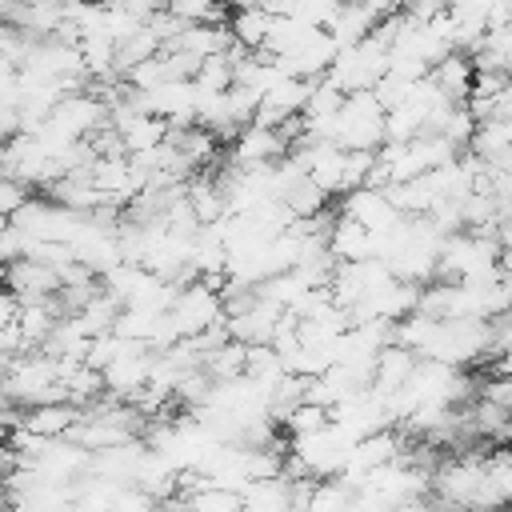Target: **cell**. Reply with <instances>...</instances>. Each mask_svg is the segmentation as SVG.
I'll return each instance as SVG.
<instances>
[{"label": "cell", "mask_w": 512, "mask_h": 512, "mask_svg": "<svg viewBox=\"0 0 512 512\" xmlns=\"http://www.w3.org/2000/svg\"><path fill=\"white\" fill-rule=\"evenodd\" d=\"M192 84H196L200 92H224V88H232V60H228L224 52L204 56V60L196 64V72H192Z\"/></svg>", "instance_id": "21"}, {"label": "cell", "mask_w": 512, "mask_h": 512, "mask_svg": "<svg viewBox=\"0 0 512 512\" xmlns=\"http://www.w3.org/2000/svg\"><path fill=\"white\" fill-rule=\"evenodd\" d=\"M340 8V0H296L292 16H300L308 28H324L332 20V12Z\"/></svg>", "instance_id": "25"}, {"label": "cell", "mask_w": 512, "mask_h": 512, "mask_svg": "<svg viewBox=\"0 0 512 512\" xmlns=\"http://www.w3.org/2000/svg\"><path fill=\"white\" fill-rule=\"evenodd\" d=\"M260 8H264L268 16H292L296 0H260Z\"/></svg>", "instance_id": "29"}, {"label": "cell", "mask_w": 512, "mask_h": 512, "mask_svg": "<svg viewBox=\"0 0 512 512\" xmlns=\"http://www.w3.org/2000/svg\"><path fill=\"white\" fill-rule=\"evenodd\" d=\"M244 352H248V344H236V340H224V344H216L204 360H200V368L212 376V380H232V376H244Z\"/></svg>", "instance_id": "19"}, {"label": "cell", "mask_w": 512, "mask_h": 512, "mask_svg": "<svg viewBox=\"0 0 512 512\" xmlns=\"http://www.w3.org/2000/svg\"><path fill=\"white\" fill-rule=\"evenodd\" d=\"M332 56H336V40L324 32V28H312L280 64H284V72L288 76H300V80H320L324 76V68L332 64Z\"/></svg>", "instance_id": "11"}, {"label": "cell", "mask_w": 512, "mask_h": 512, "mask_svg": "<svg viewBox=\"0 0 512 512\" xmlns=\"http://www.w3.org/2000/svg\"><path fill=\"white\" fill-rule=\"evenodd\" d=\"M428 80L440 88V96L464 104V96H468V88H472V60H468V52H448V56H440V60L428 68Z\"/></svg>", "instance_id": "16"}, {"label": "cell", "mask_w": 512, "mask_h": 512, "mask_svg": "<svg viewBox=\"0 0 512 512\" xmlns=\"http://www.w3.org/2000/svg\"><path fill=\"white\" fill-rule=\"evenodd\" d=\"M192 100H196V88L192 80H164L148 92H136V104L152 116H160L164 124L180 128V124H192Z\"/></svg>", "instance_id": "9"}, {"label": "cell", "mask_w": 512, "mask_h": 512, "mask_svg": "<svg viewBox=\"0 0 512 512\" xmlns=\"http://www.w3.org/2000/svg\"><path fill=\"white\" fill-rule=\"evenodd\" d=\"M304 96H308V80H300V76H280V80H276V84L256 100L252 120H256V124L276 128V124H284V120L300 116Z\"/></svg>", "instance_id": "10"}, {"label": "cell", "mask_w": 512, "mask_h": 512, "mask_svg": "<svg viewBox=\"0 0 512 512\" xmlns=\"http://www.w3.org/2000/svg\"><path fill=\"white\" fill-rule=\"evenodd\" d=\"M328 140L344 152H376L384 144V108L372 92H348L332 116Z\"/></svg>", "instance_id": "1"}, {"label": "cell", "mask_w": 512, "mask_h": 512, "mask_svg": "<svg viewBox=\"0 0 512 512\" xmlns=\"http://www.w3.org/2000/svg\"><path fill=\"white\" fill-rule=\"evenodd\" d=\"M8 508V492H4V484H0V512Z\"/></svg>", "instance_id": "30"}, {"label": "cell", "mask_w": 512, "mask_h": 512, "mask_svg": "<svg viewBox=\"0 0 512 512\" xmlns=\"http://www.w3.org/2000/svg\"><path fill=\"white\" fill-rule=\"evenodd\" d=\"M224 24H228L232 44H240L244 52H260V48H264V36H268V24H272V16L256 4V8H240V12H232Z\"/></svg>", "instance_id": "18"}, {"label": "cell", "mask_w": 512, "mask_h": 512, "mask_svg": "<svg viewBox=\"0 0 512 512\" xmlns=\"http://www.w3.org/2000/svg\"><path fill=\"white\" fill-rule=\"evenodd\" d=\"M12 316H16V296L8 288H0V328L12 324Z\"/></svg>", "instance_id": "28"}, {"label": "cell", "mask_w": 512, "mask_h": 512, "mask_svg": "<svg viewBox=\"0 0 512 512\" xmlns=\"http://www.w3.org/2000/svg\"><path fill=\"white\" fill-rule=\"evenodd\" d=\"M168 316H172L180 336H196V332H208V328L224 324V304H220L216 288H208L204 280H188V284L176 288V296L168 304Z\"/></svg>", "instance_id": "3"}, {"label": "cell", "mask_w": 512, "mask_h": 512, "mask_svg": "<svg viewBox=\"0 0 512 512\" xmlns=\"http://www.w3.org/2000/svg\"><path fill=\"white\" fill-rule=\"evenodd\" d=\"M80 420V408L68 400H48V404H32L20 412V428L40 432V436H68V428Z\"/></svg>", "instance_id": "14"}, {"label": "cell", "mask_w": 512, "mask_h": 512, "mask_svg": "<svg viewBox=\"0 0 512 512\" xmlns=\"http://www.w3.org/2000/svg\"><path fill=\"white\" fill-rule=\"evenodd\" d=\"M280 200L288 204V212H292L296 220H308V216H316V212H324V208L332 204V200H328V196H324L308 176H300V180H296Z\"/></svg>", "instance_id": "20"}, {"label": "cell", "mask_w": 512, "mask_h": 512, "mask_svg": "<svg viewBox=\"0 0 512 512\" xmlns=\"http://www.w3.org/2000/svg\"><path fill=\"white\" fill-rule=\"evenodd\" d=\"M328 424V408L324 404H312V400H300L288 416H284V436H300V432H316Z\"/></svg>", "instance_id": "22"}, {"label": "cell", "mask_w": 512, "mask_h": 512, "mask_svg": "<svg viewBox=\"0 0 512 512\" xmlns=\"http://www.w3.org/2000/svg\"><path fill=\"white\" fill-rule=\"evenodd\" d=\"M372 172V152H344V176H340V192L368 184Z\"/></svg>", "instance_id": "24"}, {"label": "cell", "mask_w": 512, "mask_h": 512, "mask_svg": "<svg viewBox=\"0 0 512 512\" xmlns=\"http://www.w3.org/2000/svg\"><path fill=\"white\" fill-rule=\"evenodd\" d=\"M372 28H376V20H372V16L360 8V0H340V8L332 12V20L324 24V32L336 40V48L364 40Z\"/></svg>", "instance_id": "17"}, {"label": "cell", "mask_w": 512, "mask_h": 512, "mask_svg": "<svg viewBox=\"0 0 512 512\" xmlns=\"http://www.w3.org/2000/svg\"><path fill=\"white\" fill-rule=\"evenodd\" d=\"M324 248L332 260H364V256H372V236H368V228H360L356 220L336 212L324 228Z\"/></svg>", "instance_id": "13"}, {"label": "cell", "mask_w": 512, "mask_h": 512, "mask_svg": "<svg viewBox=\"0 0 512 512\" xmlns=\"http://www.w3.org/2000/svg\"><path fill=\"white\" fill-rule=\"evenodd\" d=\"M0 288H8L16 296V304H28V300H48L56 296L60 288V272L44 260H32V256H16L4 264V280Z\"/></svg>", "instance_id": "5"}, {"label": "cell", "mask_w": 512, "mask_h": 512, "mask_svg": "<svg viewBox=\"0 0 512 512\" xmlns=\"http://www.w3.org/2000/svg\"><path fill=\"white\" fill-rule=\"evenodd\" d=\"M16 132H20V116H16V108L0 104V144H4L8 136H16Z\"/></svg>", "instance_id": "27"}, {"label": "cell", "mask_w": 512, "mask_h": 512, "mask_svg": "<svg viewBox=\"0 0 512 512\" xmlns=\"http://www.w3.org/2000/svg\"><path fill=\"white\" fill-rule=\"evenodd\" d=\"M24 200H28V188H24V184H16L12 176H4V172H0V216L8 220V216H12V212L24 204Z\"/></svg>", "instance_id": "26"}, {"label": "cell", "mask_w": 512, "mask_h": 512, "mask_svg": "<svg viewBox=\"0 0 512 512\" xmlns=\"http://www.w3.org/2000/svg\"><path fill=\"white\" fill-rule=\"evenodd\" d=\"M148 360H152V352H148L144 344L124 340V348H120V352L100 368L104 392H108V396H116V400H132V392H140V388H144V380H148Z\"/></svg>", "instance_id": "7"}, {"label": "cell", "mask_w": 512, "mask_h": 512, "mask_svg": "<svg viewBox=\"0 0 512 512\" xmlns=\"http://www.w3.org/2000/svg\"><path fill=\"white\" fill-rule=\"evenodd\" d=\"M232 36H228V24H184L168 48H180L188 52L192 60H204V56H216V52H228Z\"/></svg>", "instance_id": "15"}, {"label": "cell", "mask_w": 512, "mask_h": 512, "mask_svg": "<svg viewBox=\"0 0 512 512\" xmlns=\"http://www.w3.org/2000/svg\"><path fill=\"white\" fill-rule=\"evenodd\" d=\"M336 212L348 216V220H356V224L368 228V232H384V228H392V224L400 220V212H396V204L388 200V192H384V188H372V184H360V188L340 192Z\"/></svg>", "instance_id": "6"}, {"label": "cell", "mask_w": 512, "mask_h": 512, "mask_svg": "<svg viewBox=\"0 0 512 512\" xmlns=\"http://www.w3.org/2000/svg\"><path fill=\"white\" fill-rule=\"evenodd\" d=\"M112 512H160V504L148 492H140L136 484H120L112 496Z\"/></svg>", "instance_id": "23"}, {"label": "cell", "mask_w": 512, "mask_h": 512, "mask_svg": "<svg viewBox=\"0 0 512 512\" xmlns=\"http://www.w3.org/2000/svg\"><path fill=\"white\" fill-rule=\"evenodd\" d=\"M384 68H388L384 44H380L376 36H364V40H356V44L336 48V56H332V64L324 68L320 80L348 96V92H368V88L384 76Z\"/></svg>", "instance_id": "2"}, {"label": "cell", "mask_w": 512, "mask_h": 512, "mask_svg": "<svg viewBox=\"0 0 512 512\" xmlns=\"http://www.w3.org/2000/svg\"><path fill=\"white\" fill-rule=\"evenodd\" d=\"M48 120H52L56 128H64L68 136L88 140L96 128L108 124V104H104L92 88H76V92H64V96L52 104Z\"/></svg>", "instance_id": "4"}, {"label": "cell", "mask_w": 512, "mask_h": 512, "mask_svg": "<svg viewBox=\"0 0 512 512\" xmlns=\"http://www.w3.org/2000/svg\"><path fill=\"white\" fill-rule=\"evenodd\" d=\"M284 316V308H276V304H268V300H260L256 296V304L248 308V312H240V316H224V332H228V340H236V344H268L272 340V328H276V320Z\"/></svg>", "instance_id": "12"}, {"label": "cell", "mask_w": 512, "mask_h": 512, "mask_svg": "<svg viewBox=\"0 0 512 512\" xmlns=\"http://www.w3.org/2000/svg\"><path fill=\"white\" fill-rule=\"evenodd\" d=\"M288 152V144H284V136L276 132V128H268V124H244L232 140H228V164H236V168H252V164H272V160H280Z\"/></svg>", "instance_id": "8"}]
</instances>
